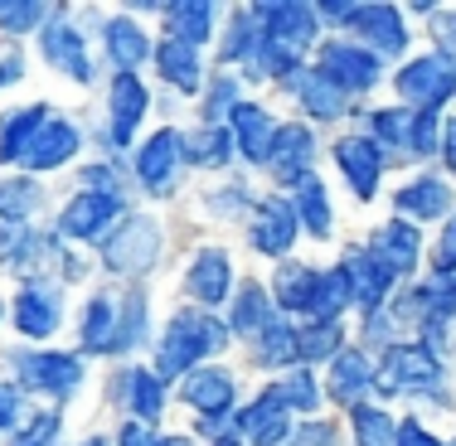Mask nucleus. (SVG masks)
I'll list each match as a JSON object with an SVG mask.
<instances>
[{
	"mask_svg": "<svg viewBox=\"0 0 456 446\" xmlns=\"http://www.w3.org/2000/svg\"><path fill=\"white\" fill-rule=\"evenodd\" d=\"M184 156H190L194 166H224L228 160V132H200L184 146Z\"/></svg>",
	"mask_w": 456,
	"mask_h": 446,
	"instance_id": "34",
	"label": "nucleus"
},
{
	"mask_svg": "<svg viewBox=\"0 0 456 446\" xmlns=\"http://www.w3.org/2000/svg\"><path fill=\"white\" fill-rule=\"evenodd\" d=\"M267 398L281 402V408L291 402V408H306V412H311V408H316V384H311L306 374H297V378H287V384H277Z\"/></svg>",
	"mask_w": 456,
	"mask_h": 446,
	"instance_id": "36",
	"label": "nucleus"
},
{
	"mask_svg": "<svg viewBox=\"0 0 456 446\" xmlns=\"http://www.w3.org/2000/svg\"><path fill=\"white\" fill-rule=\"evenodd\" d=\"M39 15H45L39 5H25V0H0V25H5V29H35Z\"/></svg>",
	"mask_w": 456,
	"mask_h": 446,
	"instance_id": "41",
	"label": "nucleus"
},
{
	"mask_svg": "<svg viewBox=\"0 0 456 446\" xmlns=\"http://www.w3.org/2000/svg\"><path fill=\"white\" fill-rule=\"evenodd\" d=\"M122 446H184V442H156V437H146L141 427H126L122 432Z\"/></svg>",
	"mask_w": 456,
	"mask_h": 446,
	"instance_id": "48",
	"label": "nucleus"
},
{
	"mask_svg": "<svg viewBox=\"0 0 456 446\" xmlns=\"http://www.w3.org/2000/svg\"><path fill=\"white\" fill-rule=\"evenodd\" d=\"M257 15L267 20L263 35H267V39H277V45L301 49L311 35H316V10H311V5H263Z\"/></svg>",
	"mask_w": 456,
	"mask_h": 446,
	"instance_id": "4",
	"label": "nucleus"
},
{
	"mask_svg": "<svg viewBox=\"0 0 456 446\" xmlns=\"http://www.w3.org/2000/svg\"><path fill=\"white\" fill-rule=\"evenodd\" d=\"M53 427H59V418H53V412H45V418H39L35 427H29V432H25V437H20L15 446H45V442L53 437Z\"/></svg>",
	"mask_w": 456,
	"mask_h": 446,
	"instance_id": "44",
	"label": "nucleus"
},
{
	"mask_svg": "<svg viewBox=\"0 0 456 446\" xmlns=\"http://www.w3.org/2000/svg\"><path fill=\"white\" fill-rule=\"evenodd\" d=\"M369 384H374V378H369V364L360 354H335V378H330L335 398H350L354 402Z\"/></svg>",
	"mask_w": 456,
	"mask_h": 446,
	"instance_id": "30",
	"label": "nucleus"
},
{
	"mask_svg": "<svg viewBox=\"0 0 456 446\" xmlns=\"http://www.w3.org/2000/svg\"><path fill=\"white\" fill-rule=\"evenodd\" d=\"M93 350H112V301H93L88 306V325H83Z\"/></svg>",
	"mask_w": 456,
	"mask_h": 446,
	"instance_id": "35",
	"label": "nucleus"
},
{
	"mask_svg": "<svg viewBox=\"0 0 456 446\" xmlns=\"http://www.w3.org/2000/svg\"><path fill=\"white\" fill-rule=\"evenodd\" d=\"M297 446H335V432H330V427H321V422H316V427H306V432L297 437Z\"/></svg>",
	"mask_w": 456,
	"mask_h": 446,
	"instance_id": "47",
	"label": "nucleus"
},
{
	"mask_svg": "<svg viewBox=\"0 0 456 446\" xmlns=\"http://www.w3.org/2000/svg\"><path fill=\"white\" fill-rule=\"evenodd\" d=\"M398 446H442L437 437H428V432L418 427V422H403V432H398Z\"/></svg>",
	"mask_w": 456,
	"mask_h": 446,
	"instance_id": "46",
	"label": "nucleus"
},
{
	"mask_svg": "<svg viewBox=\"0 0 456 446\" xmlns=\"http://www.w3.org/2000/svg\"><path fill=\"white\" fill-rule=\"evenodd\" d=\"M437 267H442V272L456 267V219L447 223V238H442V247H437Z\"/></svg>",
	"mask_w": 456,
	"mask_h": 446,
	"instance_id": "45",
	"label": "nucleus"
},
{
	"mask_svg": "<svg viewBox=\"0 0 456 446\" xmlns=\"http://www.w3.org/2000/svg\"><path fill=\"white\" fill-rule=\"evenodd\" d=\"M350 281H354V296L364 301V306H379L384 301V291H388V281H394V272H388L384 257H350Z\"/></svg>",
	"mask_w": 456,
	"mask_h": 446,
	"instance_id": "18",
	"label": "nucleus"
},
{
	"mask_svg": "<svg viewBox=\"0 0 456 446\" xmlns=\"http://www.w3.org/2000/svg\"><path fill=\"white\" fill-rule=\"evenodd\" d=\"M233 132H238V141H243L248 160H267V150H273V122H267L263 107L238 102L233 107Z\"/></svg>",
	"mask_w": 456,
	"mask_h": 446,
	"instance_id": "13",
	"label": "nucleus"
},
{
	"mask_svg": "<svg viewBox=\"0 0 456 446\" xmlns=\"http://www.w3.org/2000/svg\"><path fill=\"white\" fill-rule=\"evenodd\" d=\"M354 432H360V446H394L388 412H379V408H354Z\"/></svg>",
	"mask_w": 456,
	"mask_h": 446,
	"instance_id": "32",
	"label": "nucleus"
},
{
	"mask_svg": "<svg viewBox=\"0 0 456 446\" xmlns=\"http://www.w3.org/2000/svg\"><path fill=\"white\" fill-rule=\"evenodd\" d=\"M354 296V281H350V272H330V277H321L316 281V296H311V306L306 315L311 320H321V325H330L335 320V311H345V301Z\"/></svg>",
	"mask_w": 456,
	"mask_h": 446,
	"instance_id": "20",
	"label": "nucleus"
},
{
	"mask_svg": "<svg viewBox=\"0 0 456 446\" xmlns=\"http://www.w3.org/2000/svg\"><path fill=\"white\" fill-rule=\"evenodd\" d=\"M20 78V69H15V63H5V69H0V83H15Z\"/></svg>",
	"mask_w": 456,
	"mask_h": 446,
	"instance_id": "51",
	"label": "nucleus"
},
{
	"mask_svg": "<svg viewBox=\"0 0 456 446\" xmlns=\"http://www.w3.org/2000/svg\"><path fill=\"white\" fill-rule=\"evenodd\" d=\"M175 156H180V136L175 132H156L146 141V150H141V180H146V184H166Z\"/></svg>",
	"mask_w": 456,
	"mask_h": 446,
	"instance_id": "24",
	"label": "nucleus"
},
{
	"mask_svg": "<svg viewBox=\"0 0 456 446\" xmlns=\"http://www.w3.org/2000/svg\"><path fill=\"white\" fill-rule=\"evenodd\" d=\"M335 160H340L345 180L354 184V194L369 199V194H374V180H379V146L374 141H364V136L340 141V146H335Z\"/></svg>",
	"mask_w": 456,
	"mask_h": 446,
	"instance_id": "5",
	"label": "nucleus"
},
{
	"mask_svg": "<svg viewBox=\"0 0 456 446\" xmlns=\"http://www.w3.org/2000/svg\"><path fill=\"white\" fill-rule=\"evenodd\" d=\"M291 238H297V219H291V209L281 199H273L263 214H257V228H253V243L263 247V253H287Z\"/></svg>",
	"mask_w": 456,
	"mask_h": 446,
	"instance_id": "14",
	"label": "nucleus"
},
{
	"mask_svg": "<svg viewBox=\"0 0 456 446\" xmlns=\"http://www.w3.org/2000/svg\"><path fill=\"white\" fill-rule=\"evenodd\" d=\"M151 253H156V228H151L146 219H136V223H126L122 233L112 238V247H107V267L136 272V267L151 263Z\"/></svg>",
	"mask_w": 456,
	"mask_h": 446,
	"instance_id": "7",
	"label": "nucleus"
},
{
	"mask_svg": "<svg viewBox=\"0 0 456 446\" xmlns=\"http://www.w3.org/2000/svg\"><path fill=\"white\" fill-rule=\"evenodd\" d=\"M156 59H160V73H166L175 88H184V93L200 88V59H194V49L184 45V39H166Z\"/></svg>",
	"mask_w": 456,
	"mask_h": 446,
	"instance_id": "23",
	"label": "nucleus"
},
{
	"mask_svg": "<svg viewBox=\"0 0 456 446\" xmlns=\"http://www.w3.org/2000/svg\"><path fill=\"white\" fill-rule=\"evenodd\" d=\"M306 160H311V132H301V126H287V132H277L273 150H267V166H273L281 180H301Z\"/></svg>",
	"mask_w": 456,
	"mask_h": 446,
	"instance_id": "12",
	"label": "nucleus"
},
{
	"mask_svg": "<svg viewBox=\"0 0 456 446\" xmlns=\"http://www.w3.org/2000/svg\"><path fill=\"white\" fill-rule=\"evenodd\" d=\"M301 214H306V223L316 238L330 233V209H325V190H321L316 175H301Z\"/></svg>",
	"mask_w": 456,
	"mask_h": 446,
	"instance_id": "31",
	"label": "nucleus"
},
{
	"mask_svg": "<svg viewBox=\"0 0 456 446\" xmlns=\"http://www.w3.org/2000/svg\"><path fill=\"white\" fill-rule=\"evenodd\" d=\"M88 446H97V442H88Z\"/></svg>",
	"mask_w": 456,
	"mask_h": 446,
	"instance_id": "52",
	"label": "nucleus"
},
{
	"mask_svg": "<svg viewBox=\"0 0 456 446\" xmlns=\"http://www.w3.org/2000/svg\"><path fill=\"white\" fill-rule=\"evenodd\" d=\"M321 78L335 83L340 93H354V88H369L379 78V59L364 49H345V45H330L321 53Z\"/></svg>",
	"mask_w": 456,
	"mask_h": 446,
	"instance_id": "3",
	"label": "nucleus"
},
{
	"mask_svg": "<svg viewBox=\"0 0 456 446\" xmlns=\"http://www.w3.org/2000/svg\"><path fill=\"white\" fill-rule=\"evenodd\" d=\"M316 281L321 277H311L306 267H281L277 272V301H281V306H291V311H306L311 296H316Z\"/></svg>",
	"mask_w": 456,
	"mask_h": 446,
	"instance_id": "29",
	"label": "nucleus"
},
{
	"mask_svg": "<svg viewBox=\"0 0 456 446\" xmlns=\"http://www.w3.org/2000/svg\"><path fill=\"white\" fill-rule=\"evenodd\" d=\"M224 446H228V442H224Z\"/></svg>",
	"mask_w": 456,
	"mask_h": 446,
	"instance_id": "53",
	"label": "nucleus"
},
{
	"mask_svg": "<svg viewBox=\"0 0 456 446\" xmlns=\"http://www.w3.org/2000/svg\"><path fill=\"white\" fill-rule=\"evenodd\" d=\"M263 335H267V359H273V364H287L291 354H301L297 335H291V330H287V325H281V320H273V325H267Z\"/></svg>",
	"mask_w": 456,
	"mask_h": 446,
	"instance_id": "40",
	"label": "nucleus"
},
{
	"mask_svg": "<svg viewBox=\"0 0 456 446\" xmlns=\"http://www.w3.org/2000/svg\"><path fill=\"white\" fill-rule=\"evenodd\" d=\"M39 132H45V107H25L20 117H10L5 132H0V160L29 156V146H35Z\"/></svg>",
	"mask_w": 456,
	"mask_h": 446,
	"instance_id": "17",
	"label": "nucleus"
},
{
	"mask_svg": "<svg viewBox=\"0 0 456 446\" xmlns=\"http://www.w3.org/2000/svg\"><path fill=\"white\" fill-rule=\"evenodd\" d=\"M384 369H388V384H437V359L422 354L418 345H394L384 354Z\"/></svg>",
	"mask_w": 456,
	"mask_h": 446,
	"instance_id": "10",
	"label": "nucleus"
},
{
	"mask_svg": "<svg viewBox=\"0 0 456 446\" xmlns=\"http://www.w3.org/2000/svg\"><path fill=\"white\" fill-rule=\"evenodd\" d=\"M45 53L49 63H59L73 78H88V53H83V39L73 35V25H49L45 29Z\"/></svg>",
	"mask_w": 456,
	"mask_h": 446,
	"instance_id": "15",
	"label": "nucleus"
},
{
	"mask_svg": "<svg viewBox=\"0 0 456 446\" xmlns=\"http://www.w3.org/2000/svg\"><path fill=\"white\" fill-rule=\"evenodd\" d=\"M141 112H146V88H141L132 73H122V78L112 83V136H117V146L132 141Z\"/></svg>",
	"mask_w": 456,
	"mask_h": 446,
	"instance_id": "8",
	"label": "nucleus"
},
{
	"mask_svg": "<svg viewBox=\"0 0 456 446\" xmlns=\"http://www.w3.org/2000/svg\"><path fill=\"white\" fill-rule=\"evenodd\" d=\"M190 291L204 301V306L224 301V296H228V257H219V253H204L200 263L190 267Z\"/></svg>",
	"mask_w": 456,
	"mask_h": 446,
	"instance_id": "22",
	"label": "nucleus"
},
{
	"mask_svg": "<svg viewBox=\"0 0 456 446\" xmlns=\"http://www.w3.org/2000/svg\"><path fill=\"white\" fill-rule=\"evenodd\" d=\"M379 253L388 257V272H408L418 263V233L403 223H388L384 233H379Z\"/></svg>",
	"mask_w": 456,
	"mask_h": 446,
	"instance_id": "28",
	"label": "nucleus"
},
{
	"mask_svg": "<svg viewBox=\"0 0 456 446\" xmlns=\"http://www.w3.org/2000/svg\"><path fill=\"white\" fill-rule=\"evenodd\" d=\"M297 345H301V354H306V359L330 354V350H335V325H316V330H306Z\"/></svg>",
	"mask_w": 456,
	"mask_h": 446,
	"instance_id": "42",
	"label": "nucleus"
},
{
	"mask_svg": "<svg viewBox=\"0 0 456 446\" xmlns=\"http://www.w3.org/2000/svg\"><path fill=\"white\" fill-rule=\"evenodd\" d=\"M15 418V388H0V427Z\"/></svg>",
	"mask_w": 456,
	"mask_h": 446,
	"instance_id": "49",
	"label": "nucleus"
},
{
	"mask_svg": "<svg viewBox=\"0 0 456 446\" xmlns=\"http://www.w3.org/2000/svg\"><path fill=\"white\" fill-rule=\"evenodd\" d=\"M25 378H29L35 388L69 393V388L83 378V364H78L73 354H35V359H25Z\"/></svg>",
	"mask_w": 456,
	"mask_h": 446,
	"instance_id": "9",
	"label": "nucleus"
},
{
	"mask_svg": "<svg viewBox=\"0 0 456 446\" xmlns=\"http://www.w3.org/2000/svg\"><path fill=\"white\" fill-rule=\"evenodd\" d=\"M398 93L408 102H418L422 112H432L437 102H447L456 93V63L452 59H418L398 73Z\"/></svg>",
	"mask_w": 456,
	"mask_h": 446,
	"instance_id": "2",
	"label": "nucleus"
},
{
	"mask_svg": "<svg viewBox=\"0 0 456 446\" xmlns=\"http://www.w3.org/2000/svg\"><path fill=\"white\" fill-rule=\"evenodd\" d=\"M452 204V194H447V184H437V180H422V184H408L403 194H398V209L412 214V219H437L442 209Z\"/></svg>",
	"mask_w": 456,
	"mask_h": 446,
	"instance_id": "25",
	"label": "nucleus"
},
{
	"mask_svg": "<svg viewBox=\"0 0 456 446\" xmlns=\"http://www.w3.org/2000/svg\"><path fill=\"white\" fill-rule=\"evenodd\" d=\"M447 166L456 170V122H447Z\"/></svg>",
	"mask_w": 456,
	"mask_h": 446,
	"instance_id": "50",
	"label": "nucleus"
},
{
	"mask_svg": "<svg viewBox=\"0 0 456 446\" xmlns=\"http://www.w3.org/2000/svg\"><path fill=\"white\" fill-rule=\"evenodd\" d=\"M117 214V194H78V199L63 209V233L73 238H97Z\"/></svg>",
	"mask_w": 456,
	"mask_h": 446,
	"instance_id": "6",
	"label": "nucleus"
},
{
	"mask_svg": "<svg viewBox=\"0 0 456 446\" xmlns=\"http://www.w3.org/2000/svg\"><path fill=\"white\" fill-rule=\"evenodd\" d=\"M354 25H360L384 53L403 49V25H398V10H388V5H360V10H354Z\"/></svg>",
	"mask_w": 456,
	"mask_h": 446,
	"instance_id": "16",
	"label": "nucleus"
},
{
	"mask_svg": "<svg viewBox=\"0 0 456 446\" xmlns=\"http://www.w3.org/2000/svg\"><path fill=\"white\" fill-rule=\"evenodd\" d=\"M214 345H224V325L204 320V315H175L166 345H160V374H184Z\"/></svg>",
	"mask_w": 456,
	"mask_h": 446,
	"instance_id": "1",
	"label": "nucleus"
},
{
	"mask_svg": "<svg viewBox=\"0 0 456 446\" xmlns=\"http://www.w3.org/2000/svg\"><path fill=\"white\" fill-rule=\"evenodd\" d=\"M15 320L25 335H49L59 325V306H53V296H45V291H25L15 306Z\"/></svg>",
	"mask_w": 456,
	"mask_h": 446,
	"instance_id": "27",
	"label": "nucleus"
},
{
	"mask_svg": "<svg viewBox=\"0 0 456 446\" xmlns=\"http://www.w3.org/2000/svg\"><path fill=\"white\" fill-rule=\"evenodd\" d=\"M243 432L253 437V446H277L281 432H287V412L273 398H257L253 408L243 412Z\"/></svg>",
	"mask_w": 456,
	"mask_h": 446,
	"instance_id": "21",
	"label": "nucleus"
},
{
	"mask_svg": "<svg viewBox=\"0 0 456 446\" xmlns=\"http://www.w3.org/2000/svg\"><path fill=\"white\" fill-rule=\"evenodd\" d=\"M257 306H263V291L248 287L243 301H238V311H233V330H248V325H257Z\"/></svg>",
	"mask_w": 456,
	"mask_h": 446,
	"instance_id": "43",
	"label": "nucleus"
},
{
	"mask_svg": "<svg viewBox=\"0 0 456 446\" xmlns=\"http://www.w3.org/2000/svg\"><path fill=\"white\" fill-rule=\"evenodd\" d=\"M170 15H175L180 39H190V45H200V39L209 35V5H175Z\"/></svg>",
	"mask_w": 456,
	"mask_h": 446,
	"instance_id": "37",
	"label": "nucleus"
},
{
	"mask_svg": "<svg viewBox=\"0 0 456 446\" xmlns=\"http://www.w3.org/2000/svg\"><path fill=\"white\" fill-rule=\"evenodd\" d=\"M301 97H306V107H311L316 117H335V112L345 107V93L335 88V83H325L321 73H311V78H306V88H301Z\"/></svg>",
	"mask_w": 456,
	"mask_h": 446,
	"instance_id": "33",
	"label": "nucleus"
},
{
	"mask_svg": "<svg viewBox=\"0 0 456 446\" xmlns=\"http://www.w3.org/2000/svg\"><path fill=\"white\" fill-rule=\"evenodd\" d=\"M107 49H112V59L122 63V69H132V63H141L151 53V39L141 35L132 20H112V25H107Z\"/></svg>",
	"mask_w": 456,
	"mask_h": 446,
	"instance_id": "26",
	"label": "nucleus"
},
{
	"mask_svg": "<svg viewBox=\"0 0 456 446\" xmlns=\"http://www.w3.org/2000/svg\"><path fill=\"white\" fill-rule=\"evenodd\" d=\"M132 412L136 418H156L160 412V388H156V378L141 369V374H132Z\"/></svg>",
	"mask_w": 456,
	"mask_h": 446,
	"instance_id": "38",
	"label": "nucleus"
},
{
	"mask_svg": "<svg viewBox=\"0 0 456 446\" xmlns=\"http://www.w3.org/2000/svg\"><path fill=\"white\" fill-rule=\"evenodd\" d=\"M35 209V184H5L0 190V219H25V214Z\"/></svg>",
	"mask_w": 456,
	"mask_h": 446,
	"instance_id": "39",
	"label": "nucleus"
},
{
	"mask_svg": "<svg viewBox=\"0 0 456 446\" xmlns=\"http://www.w3.org/2000/svg\"><path fill=\"white\" fill-rule=\"evenodd\" d=\"M228 398H233V384H228V374H219V369H204V374L184 378V402H194L200 412H224Z\"/></svg>",
	"mask_w": 456,
	"mask_h": 446,
	"instance_id": "19",
	"label": "nucleus"
},
{
	"mask_svg": "<svg viewBox=\"0 0 456 446\" xmlns=\"http://www.w3.org/2000/svg\"><path fill=\"white\" fill-rule=\"evenodd\" d=\"M78 150V132H73L69 122H45V132L35 136V146H29V166L35 170H53V166H63V160Z\"/></svg>",
	"mask_w": 456,
	"mask_h": 446,
	"instance_id": "11",
	"label": "nucleus"
}]
</instances>
